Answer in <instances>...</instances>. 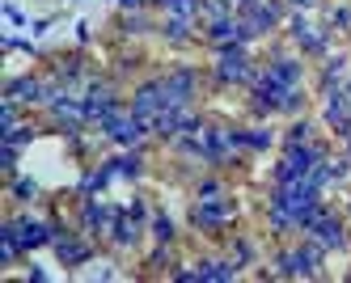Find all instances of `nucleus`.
<instances>
[{"mask_svg": "<svg viewBox=\"0 0 351 283\" xmlns=\"http://www.w3.org/2000/svg\"><path fill=\"white\" fill-rule=\"evenodd\" d=\"M233 258H237L241 267H254V258H258L254 241H245V237H233Z\"/></svg>", "mask_w": 351, "mask_h": 283, "instance_id": "28", "label": "nucleus"}, {"mask_svg": "<svg viewBox=\"0 0 351 283\" xmlns=\"http://www.w3.org/2000/svg\"><path fill=\"white\" fill-rule=\"evenodd\" d=\"M347 89H351V76H347Z\"/></svg>", "mask_w": 351, "mask_h": 283, "instance_id": "38", "label": "nucleus"}, {"mask_svg": "<svg viewBox=\"0 0 351 283\" xmlns=\"http://www.w3.org/2000/svg\"><path fill=\"white\" fill-rule=\"evenodd\" d=\"M300 110H305V89H288L284 93V101H280V114H288V119H300Z\"/></svg>", "mask_w": 351, "mask_h": 283, "instance_id": "25", "label": "nucleus"}, {"mask_svg": "<svg viewBox=\"0 0 351 283\" xmlns=\"http://www.w3.org/2000/svg\"><path fill=\"white\" fill-rule=\"evenodd\" d=\"M5 17H9L13 25H30V21H26V13H21L17 5H5Z\"/></svg>", "mask_w": 351, "mask_h": 283, "instance_id": "33", "label": "nucleus"}, {"mask_svg": "<svg viewBox=\"0 0 351 283\" xmlns=\"http://www.w3.org/2000/svg\"><path fill=\"white\" fill-rule=\"evenodd\" d=\"M17 123H21V101L5 97V101H0V132H5V127H17Z\"/></svg>", "mask_w": 351, "mask_h": 283, "instance_id": "26", "label": "nucleus"}, {"mask_svg": "<svg viewBox=\"0 0 351 283\" xmlns=\"http://www.w3.org/2000/svg\"><path fill=\"white\" fill-rule=\"evenodd\" d=\"M245 136H250V152H267L275 144V132L267 123H254V127H245Z\"/></svg>", "mask_w": 351, "mask_h": 283, "instance_id": "22", "label": "nucleus"}, {"mask_svg": "<svg viewBox=\"0 0 351 283\" xmlns=\"http://www.w3.org/2000/svg\"><path fill=\"white\" fill-rule=\"evenodd\" d=\"M119 25H123V34H128V38H144V34H153V30H157L153 17H148L144 9H123Z\"/></svg>", "mask_w": 351, "mask_h": 283, "instance_id": "15", "label": "nucleus"}, {"mask_svg": "<svg viewBox=\"0 0 351 283\" xmlns=\"http://www.w3.org/2000/svg\"><path fill=\"white\" fill-rule=\"evenodd\" d=\"M51 249H56V258H60V267H85V262H93V237L89 233H64V237H56L51 241Z\"/></svg>", "mask_w": 351, "mask_h": 283, "instance_id": "7", "label": "nucleus"}, {"mask_svg": "<svg viewBox=\"0 0 351 283\" xmlns=\"http://www.w3.org/2000/svg\"><path fill=\"white\" fill-rule=\"evenodd\" d=\"M51 21H56V17H38V21H30V34H34V38H43L47 30H51Z\"/></svg>", "mask_w": 351, "mask_h": 283, "instance_id": "32", "label": "nucleus"}, {"mask_svg": "<svg viewBox=\"0 0 351 283\" xmlns=\"http://www.w3.org/2000/svg\"><path fill=\"white\" fill-rule=\"evenodd\" d=\"M9 195H13V203H21V208H30V203H38L43 186L34 182V177H26V173H13V182H9Z\"/></svg>", "mask_w": 351, "mask_h": 283, "instance_id": "16", "label": "nucleus"}, {"mask_svg": "<svg viewBox=\"0 0 351 283\" xmlns=\"http://www.w3.org/2000/svg\"><path fill=\"white\" fill-rule=\"evenodd\" d=\"M157 9H165V13H178V17H191V21H199V9H204V0H157Z\"/></svg>", "mask_w": 351, "mask_h": 283, "instance_id": "21", "label": "nucleus"}, {"mask_svg": "<svg viewBox=\"0 0 351 283\" xmlns=\"http://www.w3.org/2000/svg\"><path fill=\"white\" fill-rule=\"evenodd\" d=\"M77 42H81V47L89 42V25H85V21H77Z\"/></svg>", "mask_w": 351, "mask_h": 283, "instance_id": "34", "label": "nucleus"}, {"mask_svg": "<svg viewBox=\"0 0 351 283\" xmlns=\"http://www.w3.org/2000/svg\"><path fill=\"white\" fill-rule=\"evenodd\" d=\"M140 233H144V224L128 212V208H119V216H114V224H110V245H119V249H132L136 241H140Z\"/></svg>", "mask_w": 351, "mask_h": 283, "instance_id": "12", "label": "nucleus"}, {"mask_svg": "<svg viewBox=\"0 0 351 283\" xmlns=\"http://www.w3.org/2000/svg\"><path fill=\"white\" fill-rule=\"evenodd\" d=\"M317 5H322V0H288V13H309Z\"/></svg>", "mask_w": 351, "mask_h": 283, "instance_id": "31", "label": "nucleus"}, {"mask_svg": "<svg viewBox=\"0 0 351 283\" xmlns=\"http://www.w3.org/2000/svg\"><path fill=\"white\" fill-rule=\"evenodd\" d=\"M43 132L34 123H17V127H5V132H0V140H9V144H17V148H26V144H34Z\"/></svg>", "mask_w": 351, "mask_h": 283, "instance_id": "18", "label": "nucleus"}, {"mask_svg": "<svg viewBox=\"0 0 351 283\" xmlns=\"http://www.w3.org/2000/svg\"><path fill=\"white\" fill-rule=\"evenodd\" d=\"M237 220V203L224 195V199H195L191 203V224L199 228V233H224V228H229Z\"/></svg>", "mask_w": 351, "mask_h": 283, "instance_id": "4", "label": "nucleus"}, {"mask_svg": "<svg viewBox=\"0 0 351 283\" xmlns=\"http://www.w3.org/2000/svg\"><path fill=\"white\" fill-rule=\"evenodd\" d=\"M347 216H351V199H347Z\"/></svg>", "mask_w": 351, "mask_h": 283, "instance_id": "37", "label": "nucleus"}, {"mask_svg": "<svg viewBox=\"0 0 351 283\" xmlns=\"http://www.w3.org/2000/svg\"><path fill=\"white\" fill-rule=\"evenodd\" d=\"M119 177H128V182H140V177H144V148L119 152Z\"/></svg>", "mask_w": 351, "mask_h": 283, "instance_id": "17", "label": "nucleus"}, {"mask_svg": "<svg viewBox=\"0 0 351 283\" xmlns=\"http://www.w3.org/2000/svg\"><path fill=\"white\" fill-rule=\"evenodd\" d=\"M148 228H153V241H157V245H173V241H178V228H173V220H169L165 212H157Z\"/></svg>", "mask_w": 351, "mask_h": 283, "instance_id": "19", "label": "nucleus"}, {"mask_svg": "<svg viewBox=\"0 0 351 283\" xmlns=\"http://www.w3.org/2000/svg\"><path fill=\"white\" fill-rule=\"evenodd\" d=\"M5 97H17L21 106H47L51 101V81L26 72V76H9L5 81Z\"/></svg>", "mask_w": 351, "mask_h": 283, "instance_id": "6", "label": "nucleus"}, {"mask_svg": "<svg viewBox=\"0 0 351 283\" xmlns=\"http://www.w3.org/2000/svg\"><path fill=\"white\" fill-rule=\"evenodd\" d=\"M305 140H317V127L309 119H296L288 132H284V144H305Z\"/></svg>", "mask_w": 351, "mask_h": 283, "instance_id": "24", "label": "nucleus"}, {"mask_svg": "<svg viewBox=\"0 0 351 283\" xmlns=\"http://www.w3.org/2000/svg\"><path fill=\"white\" fill-rule=\"evenodd\" d=\"M123 9H144V0H119Z\"/></svg>", "mask_w": 351, "mask_h": 283, "instance_id": "35", "label": "nucleus"}, {"mask_svg": "<svg viewBox=\"0 0 351 283\" xmlns=\"http://www.w3.org/2000/svg\"><path fill=\"white\" fill-rule=\"evenodd\" d=\"M237 275H241L237 258H208V262H199V279H204V283H233Z\"/></svg>", "mask_w": 351, "mask_h": 283, "instance_id": "14", "label": "nucleus"}, {"mask_svg": "<svg viewBox=\"0 0 351 283\" xmlns=\"http://www.w3.org/2000/svg\"><path fill=\"white\" fill-rule=\"evenodd\" d=\"M195 25L199 21H191V17H178V13H165L161 17V25H157V34L165 38V42H173V47H191L199 34H195Z\"/></svg>", "mask_w": 351, "mask_h": 283, "instance_id": "11", "label": "nucleus"}, {"mask_svg": "<svg viewBox=\"0 0 351 283\" xmlns=\"http://www.w3.org/2000/svg\"><path fill=\"white\" fill-rule=\"evenodd\" d=\"M343 152H347V157H351V140H347V144H343Z\"/></svg>", "mask_w": 351, "mask_h": 283, "instance_id": "36", "label": "nucleus"}, {"mask_svg": "<svg viewBox=\"0 0 351 283\" xmlns=\"http://www.w3.org/2000/svg\"><path fill=\"white\" fill-rule=\"evenodd\" d=\"M263 72L271 76V81L296 89V85H305V56H280V51H275V56L263 64Z\"/></svg>", "mask_w": 351, "mask_h": 283, "instance_id": "10", "label": "nucleus"}, {"mask_svg": "<svg viewBox=\"0 0 351 283\" xmlns=\"http://www.w3.org/2000/svg\"><path fill=\"white\" fill-rule=\"evenodd\" d=\"M267 224H271V233H296V216L288 208H271L267 203Z\"/></svg>", "mask_w": 351, "mask_h": 283, "instance_id": "20", "label": "nucleus"}, {"mask_svg": "<svg viewBox=\"0 0 351 283\" xmlns=\"http://www.w3.org/2000/svg\"><path fill=\"white\" fill-rule=\"evenodd\" d=\"M17 157H21V148L9 144V140H0V169H5V173H17Z\"/></svg>", "mask_w": 351, "mask_h": 283, "instance_id": "29", "label": "nucleus"}, {"mask_svg": "<svg viewBox=\"0 0 351 283\" xmlns=\"http://www.w3.org/2000/svg\"><path fill=\"white\" fill-rule=\"evenodd\" d=\"M128 110H132L136 119H148V123H153V119L165 110L161 76H148V81H140V85H136V93H132V101H128Z\"/></svg>", "mask_w": 351, "mask_h": 283, "instance_id": "8", "label": "nucleus"}, {"mask_svg": "<svg viewBox=\"0 0 351 283\" xmlns=\"http://www.w3.org/2000/svg\"><path fill=\"white\" fill-rule=\"evenodd\" d=\"M119 208H123V203H106L102 195H93V199H81V233H89L93 241L110 237V224H114Z\"/></svg>", "mask_w": 351, "mask_h": 283, "instance_id": "5", "label": "nucleus"}, {"mask_svg": "<svg viewBox=\"0 0 351 283\" xmlns=\"http://www.w3.org/2000/svg\"><path fill=\"white\" fill-rule=\"evenodd\" d=\"M326 249L322 241H313V237H300V245H292V249H280L275 254V271L271 275H280V279H317L322 275V262H326Z\"/></svg>", "mask_w": 351, "mask_h": 283, "instance_id": "1", "label": "nucleus"}, {"mask_svg": "<svg viewBox=\"0 0 351 283\" xmlns=\"http://www.w3.org/2000/svg\"><path fill=\"white\" fill-rule=\"evenodd\" d=\"M199 85H204V76H199V68H191V64H173L169 72H161V97H165V110L195 106Z\"/></svg>", "mask_w": 351, "mask_h": 283, "instance_id": "2", "label": "nucleus"}, {"mask_svg": "<svg viewBox=\"0 0 351 283\" xmlns=\"http://www.w3.org/2000/svg\"><path fill=\"white\" fill-rule=\"evenodd\" d=\"M288 38L296 42V51L305 60H326L330 56V38H335V30L330 25H313L305 13H292V21H288Z\"/></svg>", "mask_w": 351, "mask_h": 283, "instance_id": "3", "label": "nucleus"}, {"mask_svg": "<svg viewBox=\"0 0 351 283\" xmlns=\"http://www.w3.org/2000/svg\"><path fill=\"white\" fill-rule=\"evenodd\" d=\"M300 237H313V241H322L326 249H347L351 245V233H347V220L339 216V212H330V216H322L313 228H309V233H300Z\"/></svg>", "mask_w": 351, "mask_h": 283, "instance_id": "9", "label": "nucleus"}, {"mask_svg": "<svg viewBox=\"0 0 351 283\" xmlns=\"http://www.w3.org/2000/svg\"><path fill=\"white\" fill-rule=\"evenodd\" d=\"M326 25H330L335 34H339V30H351V5H347V0H339V5L326 9Z\"/></svg>", "mask_w": 351, "mask_h": 283, "instance_id": "23", "label": "nucleus"}, {"mask_svg": "<svg viewBox=\"0 0 351 283\" xmlns=\"http://www.w3.org/2000/svg\"><path fill=\"white\" fill-rule=\"evenodd\" d=\"M351 76V56H326V64H322V72H317V89H335V85H343Z\"/></svg>", "mask_w": 351, "mask_h": 283, "instance_id": "13", "label": "nucleus"}, {"mask_svg": "<svg viewBox=\"0 0 351 283\" xmlns=\"http://www.w3.org/2000/svg\"><path fill=\"white\" fill-rule=\"evenodd\" d=\"M128 212H132L140 224H148V203H144V199H132V203H128Z\"/></svg>", "mask_w": 351, "mask_h": 283, "instance_id": "30", "label": "nucleus"}, {"mask_svg": "<svg viewBox=\"0 0 351 283\" xmlns=\"http://www.w3.org/2000/svg\"><path fill=\"white\" fill-rule=\"evenodd\" d=\"M229 195V186L220 182V177H204V182L195 186V199H224Z\"/></svg>", "mask_w": 351, "mask_h": 283, "instance_id": "27", "label": "nucleus"}]
</instances>
